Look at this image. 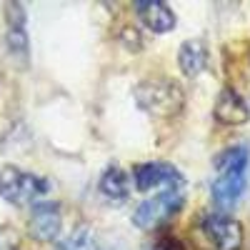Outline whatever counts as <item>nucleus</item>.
<instances>
[{"instance_id": "f257e3e1", "label": "nucleus", "mask_w": 250, "mask_h": 250, "mask_svg": "<svg viewBox=\"0 0 250 250\" xmlns=\"http://www.w3.org/2000/svg\"><path fill=\"white\" fill-rule=\"evenodd\" d=\"M215 178L210 180V195L218 208L230 210L240 203L248 188V168H250V150L248 145H230L213 158Z\"/></svg>"}, {"instance_id": "f03ea898", "label": "nucleus", "mask_w": 250, "mask_h": 250, "mask_svg": "<svg viewBox=\"0 0 250 250\" xmlns=\"http://www.w3.org/2000/svg\"><path fill=\"white\" fill-rule=\"evenodd\" d=\"M133 98L140 110L150 113L155 118L178 115L185 105V93L180 88V83L168 75H153V78L140 80L133 90Z\"/></svg>"}, {"instance_id": "7ed1b4c3", "label": "nucleus", "mask_w": 250, "mask_h": 250, "mask_svg": "<svg viewBox=\"0 0 250 250\" xmlns=\"http://www.w3.org/2000/svg\"><path fill=\"white\" fill-rule=\"evenodd\" d=\"M50 190V183L35 173H28L15 165H3L0 168V198L15 208H25L40 203Z\"/></svg>"}, {"instance_id": "20e7f679", "label": "nucleus", "mask_w": 250, "mask_h": 250, "mask_svg": "<svg viewBox=\"0 0 250 250\" xmlns=\"http://www.w3.org/2000/svg\"><path fill=\"white\" fill-rule=\"evenodd\" d=\"M185 203V188L178 190H163L153 193L150 198H145L135 210H133V225L140 230H155V228L165 225L170 218L180 213V208Z\"/></svg>"}, {"instance_id": "39448f33", "label": "nucleus", "mask_w": 250, "mask_h": 250, "mask_svg": "<svg viewBox=\"0 0 250 250\" xmlns=\"http://www.w3.org/2000/svg\"><path fill=\"white\" fill-rule=\"evenodd\" d=\"M133 183L140 193H163V190H178L185 188V178L183 173L170 163H140L133 168Z\"/></svg>"}, {"instance_id": "423d86ee", "label": "nucleus", "mask_w": 250, "mask_h": 250, "mask_svg": "<svg viewBox=\"0 0 250 250\" xmlns=\"http://www.w3.org/2000/svg\"><path fill=\"white\" fill-rule=\"evenodd\" d=\"M200 230L205 233V238L210 240L215 250H240L245 240L240 220H235L233 215H228L223 210L208 213L200 223Z\"/></svg>"}, {"instance_id": "0eeeda50", "label": "nucleus", "mask_w": 250, "mask_h": 250, "mask_svg": "<svg viewBox=\"0 0 250 250\" xmlns=\"http://www.w3.org/2000/svg\"><path fill=\"white\" fill-rule=\"evenodd\" d=\"M62 230V210L60 203L53 200H40L30 205V215H28V233L38 243H53Z\"/></svg>"}, {"instance_id": "6e6552de", "label": "nucleus", "mask_w": 250, "mask_h": 250, "mask_svg": "<svg viewBox=\"0 0 250 250\" xmlns=\"http://www.w3.org/2000/svg\"><path fill=\"white\" fill-rule=\"evenodd\" d=\"M5 43L13 58L20 62H28L30 40H28V13L20 3L5 5Z\"/></svg>"}, {"instance_id": "1a4fd4ad", "label": "nucleus", "mask_w": 250, "mask_h": 250, "mask_svg": "<svg viewBox=\"0 0 250 250\" xmlns=\"http://www.w3.org/2000/svg\"><path fill=\"white\" fill-rule=\"evenodd\" d=\"M133 10L143 20V25L148 30H153V33H158V35L170 33L175 28V23H178V18L170 10V5L160 3V0H135Z\"/></svg>"}, {"instance_id": "9d476101", "label": "nucleus", "mask_w": 250, "mask_h": 250, "mask_svg": "<svg viewBox=\"0 0 250 250\" xmlns=\"http://www.w3.org/2000/svg\"><path fill=\"white\" fill-rule=\"evenodd\" d=\"M213 115L223 125H243L250 120V105L235 88H223L215 98Z\"/></svg>"}, {"instance_id": "9b49d317", "label": "nucleus", "mask_w": 250, "mask_h": 250, "mask_svg": "<svg viewBox=\"0 0 250 250\" xmlns=\"http://www.w3.org/2000/svg\"><path fill=\"white\" fill-rule=\"evenodd\" d=\"M178 68L185 78H198L208 68V43L203 38H188L178 48Z\"/></svg>"}, {"instance_id": "f8f14e48", "label": "nucleus", "mask_w": 250, "mask_h": 250, "mask_svg": "<svg viewBox=\"0 0 250 250\" xmlns=\"http://www.w3.org/2000/svg\"><path fill=\"white\" fill-rule=\"evenodd\" d=\"M100 193L105 195L113 203H120L130 195V175L125 173L118 165H110V168L103 173L100 178Z\"/></svg>"}, {"instance_id": "ddd939ff", "label": "nucleus", "mask_w": 250, "mask_h": 250, "mask_svg": "<svg viewBox=\"0 0 250 250\" xmlns=\"http://www.w3.org/2000/svg\"><path fill=\"white\" fill-rule=\"evenodd\" d=\"M58 250H95V243L90 238V233L85 230V228H80V230L70 233L65 240H62L58 245Z\"/></svg>"}, {"instance_id": "4468645a", "label": "nucleus", "mask_w": 250, "mask_h": 250, "mask_svg": "<svg viewBox=\"0 0 250 250\" xmlns=\"http://www.w3.org/2000/svg\"><path fill=\"white\" fill-rule=\"evenodd\" d=\"M0 250H20V238L10 225H0Z\"/></svg>"}, {"instance_id": "2eb2a0df", "label": "nucleus", "mask_w": 250, "mask_h": 250, "mask_svg": "<svg viewBox=\"0 0 250 250\" xmlns=\"http://www.w3.org/2000/svg\"><path fill=\"white\" fill-rule=\"evenodd\" d=\"M150 250H168V248H165V245H155V248H150Z\"/></svg>"}]
</instances>
